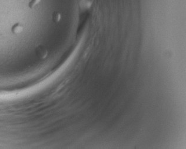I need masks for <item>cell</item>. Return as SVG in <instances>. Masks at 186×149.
Wrapping results in <instances>:
<instances>
[{
  "label": "cell",
  "instance_id": "cell-1",
  "mask_svg": "<svg viewBox=\"0 0 186 149\" xmlns=\"http://www.w3.org/2000/svg\"><path fill=\"white\" fill-rule=\"evenodd\" d=\"M36 54L41 59H44L47 56V50L42 46H39L36 49Z\"/></svg>",
  "mask_w": 186,
  "mask_h": 149
},
{
  "label": "cell",
  "instance_id": "cell-2",
  "mask_svg": "<svg viewBox=\"0 0 186 149\" xmlns=\"http://www.w3.org/2000/svg\"><path fill=\"white\" fill-rule=\"evenodd\" d=\"M23 29V28L22 25L19 24H16L12 27V31L14 33H19L22 31Z\"/></svg>",
  "mask_w": 186,
  "mask_h": 149
},
{
  "label": "cell",
  "instance_id": "cell-3",
  "mask_svg": "<svg viewBox=\"0 0 186 149\" xmlns=\"http://www.w3.org/2000/svg\"><path fill=\"white\" fill-rule=\"evenodd\" d=\"M41 0H31L29 3V7L30 8H33L35 7V5H37L38 4L40 3Z\"/></svg>",
  "mask_w": 186,
  "mask_h": 149
},
{
  "label": "cell",
  "instance_id": "cell-4",
  "mask_svg": "<svg viewBox=\"0 0 186 149\" xmlns=\"http://www.w3.org/2000/svg\"><path fill=\"white\" fill-rule=\"evenodd\" d=\"M60 18H61V16H60V14L57 13V12H55V13L53 15V19L55 22H57V21L60 20Z\"/></svg>",
  "mask_w": 186,
  "mask_h": 149
}]
</instances>
